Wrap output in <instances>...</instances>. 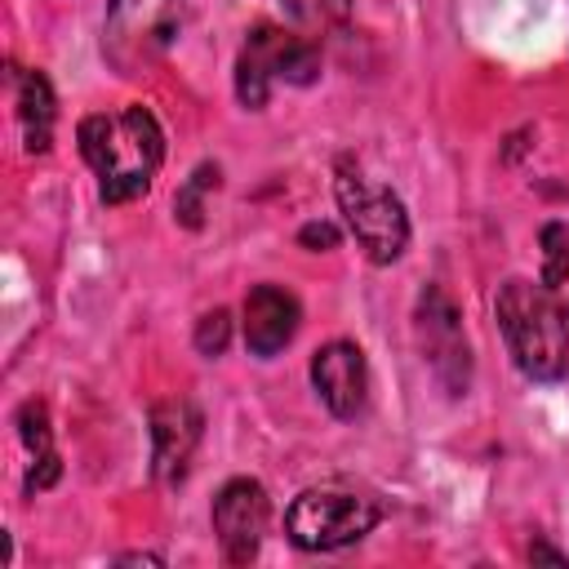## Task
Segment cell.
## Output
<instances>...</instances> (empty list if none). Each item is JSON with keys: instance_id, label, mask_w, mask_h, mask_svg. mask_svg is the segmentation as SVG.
I'll return each instance as SVG.
<instances>
[{"instance_id": "cell-1", "label": "cell", "mask_w": 569, "mask_h": 569, "mask_svg": "<svg viewBox=\"0 0 569 569\" xmlns=\"http://www.w3.org/2000/svg\"><path fill=\"white\" fill-rule=\"evenodd\" d=\"M80 156L98 173V196L107 204H124L147 196L160 160H164V133L147 107H124V111H98L84 116L76 129Z\"/></svg>"}, {"instance_id": "cell-2", "label": "cell", "mask_w": 569, "mask_h": 569, "mask_svg": "<svg viewBox=\"0 0 569 569\" xmlns=\"http://www.w3.org/2000/svg\"><path fill=\"white\" fill-rule=\"evenodd\" d=\"M498 325L511 347V360L533 382H556L569 365V325L547 284L507 280L498 293Z\"/></svg>"}, {"instance_id": "cell-3", "label": "cell", "mask_w": 569, "mask_h": 569, "mask_svg": "<svg viewBox=\"0 0 569 569\" xmlns=\"http://www.w3.org/2000/svg\"><path fill=\"white\" fill-rule=\"evenodd\" d=\"M333 196L347 213V227L356 236V244L365 249L369 262L387 267L405 253L409 244V213L400 204V196L391 187H378L360 173V164L351 156H338V169H333Z\"/></svg>"}, {"instance_id": "cell-4", "label": "cell", "mask_w": 569, "mask_h": 569, "mask_svg": "<svg viewBox=\"0 0 569 569\" xmlns=\"http://www.w3.org/2000/svg\"><path fill=\"white\" fill-rule=\"evenodd\" d=\"M378 502L347 485H316L302 489L284 511V533L302 551H338L360 542L378 525Z\"/></svg>"}, {"instance_id": "cell-5", "label": "cell", "mask_w": 569, "mask_h": 569, "mask_svg": "<svg viewBox=\"0 0 569 569\" xmlns=\"http://www.w3.org/2000/svg\"><path fill=\"white\" fill-rule=\"evenodd\" d=\"M182 31V0H111L102 53L120 76L156 62Z\"/></svg>"}, {"instance_id": "cell-6", "label": "cell", "mask_w": 569, "mask_h": 569, "mask_svg": "<svg viewBox=\"0 0 569 569\" xmlns=\"http://www.w3.org/2000/svg\"><path fill=\"white\" fill-rule=\"evenodd\" d=\"M418 342H422V360H431L436 378L445 382L449 396H462L471 382V351L462 338V320L453 311V302L440 289H422L418 298Z\"/></svg>"}, {"instance_id": "cell-7", "label": "cell", "mask_w": 569, "mask_h": 569, "mask_svg": "<svg viewBox=\"0 0 569 569\" xmlns=\"http://www.w3.org/2000/svg\"><path fill=\"white\" fill-rule=\"evenodd\" d=\"M267 520H271V502H267V489L249 476H236L218 489L213 498V533H218V547L231 565H249L262 547V533H267Z\"/></svg>"}, {"instance_id": "cell-8", "label": "cell", "mask_w": 569, "mask_h": 569, "mask_svg": "<svg viewBox=\"0 0 569 569\" xmlns=\"http://www.w3.org/2000/svg\"><path fill=\"white\" fill-rule=\"evenodd\" d=\"M311 387L320 391V400H325V409L333 418L365 413V400H369V365H365V351L356 342H347V338L325 342L311 356Z\"/></svg>"}, {"instance_id": "cell-9", "label": "cell", "mask_w": 569, "mask_h": 569, "mask_svg": "<svg viewBox=\"0 0 569 569\" xmlns=\"http://www.w3.org/2000/svg\"><path fill=\"white\" fill-rule=\"evenodd\" d=\"M204 418L191 400H160L151 409V471L160 485H178L200 445Z\"/></svg>"}, {"instance_id": "cell-10", "label": "cell", "mask_w": 569, "mask_h": 569, "mask_svg": "<svg viewBox=\"0 0 569 569\" xmlns=\"http://www.w3.org/2000/svg\"><path fill=\"white\" fill-rule=\"evenodd\" d=\"M298 320H302V311H298V298L289 289H280V284L249 289V298H244V342H249L253 356L271 360L276 351H284L298 333Z\"/></svg>"}, {"instance_id": "cell-11", "label": "cell", "mask_w": 569, "mask_h": 569, "mask_svg": "<svg viewBox=\"0 0 569 569\" xmlns=\"http://www.w3.org/2000/svg\"><path fill=\"white\" fill-rule=\"evenodd\" d=\"M284 44H289V31L280 27H253L240 58H236V98L249 107V111H262L267 98H271V84L280 80V58H284Z\"/></svg>"}, {"instance_id": "cell-12", "label": "cell", "mask_w": 569, "mask_h": 569, "mask_svg": "<svg viewBox=\"0 0 569 569\" xmlns=\"http://www.w3.org/2000/svg\"><path fill=\"white\" fill-rule=\"evenodd\" d=\"M53 89L40 71H27L18 76V120H22V133H27V151H49L53 142Z\"/></svg>"}, {"instance_id": "cell-13", "label": "cell", "mask_w": 569, "mask_h": 569, "mask_svg": "<svg viewBox=\"0 0 569 569\" xmlns=\"http://www.w3.org/2000/svg\"><path fill=\"white\" fill-rule=\"evenodd\" d=\"M538 244H542V284L560 289L569 280V222H547L538 231Z\"/></svg>"}, {"instance_id": "cell-14", "label": "cell", "mask_w": 569, "mask_h": 569, "mask_svg": "<svg viewBox=\"0 0 569 569\" xmlns=\"http://www.w3.org/2000/svg\"><path fill=\"white\" fill-rule=\"evenodd\" d=\"M209 187H218V164H200L191 178H187V187L178 191V200H173V213H178V222L182 227H200L204 222V191Z\"/></svg>"}, {"instance_id": "cell-15", "label": "cell", "mask_w": 569, "mask_h": 569, "mask_svg": "<svg viewBox=\"0 0 569 569\" xmlns=\"http://www.w3.org/2000/svg\"><path fill=\"white\" fill-rule=\"evenodd\" d=\"M280 4L307 31H329V27L347 22V13H351V0H280Z\"/></svg>"}, {"instance_id": "cell-16", "label": "cell", "mask_w": 569, "mask_h": 569, "mask_svg": "<svg viewBox=\"0 0 569 569\" xmlns=\"http://www.w3.org/2000/svg\"><path fill=\"white\" fill-rule=\"evenodd\" d=\"M18 431H22V440H27V449H31L36 458H49V453H53L49 413H44V405H40V400H27V405L18 409Z\"/></svg>"}, {"instance_id": "cell-17", "label": "cell", "mask_w": 569, "mask_h": 569, "mask_svg": "<svg viewBox=\"0 0 569 569\" xmlns=\"http://www.w3.org/2000/svg\"><path fill=\"white\" fill-rule=\"evenodd\" d=\"M227 342H231V316H227L222 307H213V311L200 316V325H196V347H200V356H222Z\"/></svg>"}, {"instance_id": "cell-18", "label": "cell", "mask_w": 569, "mask_h": 569, "mask_svg": "<svg viewBox=\"0 0 569 569\" xmlns=\"http://www.w3.org/2000/svg\"><path fill=\"white\" fill-rule=\"evenodd\" d=\"M298 240H302L307 249H320V253H325V249H338V231H333L329 222H307V227L298 231Z\"/></svg>"}, {"instance_id": "cell-19", "label": "cell", "mask_w": 569, "mask_h": 569, "mask_svg": "<svg viewBox=\"0 0 569 569\" xmlns=\"http://www.w3.org/2000/svg\"><path fill=\"white\" fill-rule=\"evenodd\" d=\"M529 560H551V565H569V556H560V551H551L547 542H533V547H529Z\"/></svg>"}]
</instances>
